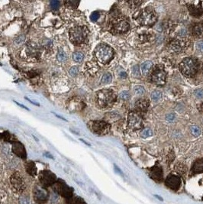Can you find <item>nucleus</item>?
Returning a JSON list of instances; mask_svg holds the SVG:
<instances>
[{"label": "nucleus", "instance_id": "13", "mask_svg": "<svg viewBox=\"0 0 203 204\" xmlns=\"http://www.w3.org/2000/svg\"><path fill=\"white\" fill-rule=\"evenodd\" d=\"M128 124L129 128L132 130H138L144 126L142 118L138 113L134 112H131L128 114Z\"/></svg>", "mask_w": 203, "mask_h": 204}, {"label": "nucleus", "instance_id": "46", "mask_svg": "<svg viewBox=\"0 0 203 204\" xmlns=\"http://www.w3.org/2000/svg\"><path fill=\"white\" fill-rule=\"evenodd\" d=\"M120 77L122 78H125L126 77H127V74H126V73L125 72H121L120 73Z\"/></svg>", "mask_w": 203, "mask_h": 204}, {"label": "nucleus", "instance_id": "41", "mask_svg": "<svg viewBox=\"0 0 203 204\" xmlns=\"http://www.w3.org/2000/svg\"><path fill=\"white\" fill-rule=\"evenodd\" d=\"M196 49L201 53H203V40L199 41L196 43Z\"/></svg>", "mask_w": 203, "mask_h": 204}, {"label": "nucleus", "instance_id": "18", "mask_svg": "<svg viewBox=\"0 0 203 204\" xmlns=\"http://www.w3.org/2000/svg\"><path fill=\"white\" fill-rule=\"evenodd\" d=\"M192 32L196 37H200L203 35V22H198L192 26Z\"/></svg>", "mask_w": 203, "mask_h": 204}, {"label": "nucleus", "instance_id": "29", "mask_svg": "<svg viewBox=\"0 0 203 204\" xmlns=\"http://www.w3.org/2000/svg\"><path fill=\"white\" fill-rule=\"evenodd\" d=\"M162 97V93L161 92L159 91V90H154V91L152 92L151 95V98L153 101H158L160 98Z\"/></svg>", "mask_w": 203, "mask_h": 204}, {"label": "nucleus", "instance_id": "10", "mask_svg": "<svg viewBox=\"0 0 203 204\" xmlns=\"http://www.w3.org/2000/svg\"><path fill=\"white\" fill-rule=\"evenodd\" d=\"M166 72L160 66H157L151 73V81L158 86H163L166 83Z\"/></svg>", "mask_w": 203, "mask_h": 204}, {"label": "nucleus", "instance_id": "4", "mask_svg": "<svg viewBox=\"0 0 203 204\" xmlns=\"http://www.w3.org/2000/svg\"><path fill=\"white\" fill-rule=\"evenodd\" d=\"M88 35V29L85 26L73 27L70 31V40L74 44H83Z\"/></svg>", "mask_w": 203, "mask_h": 204}, {"label": "nucleus", "instance_id": "34", "mask_svg": "<svg viewBox=\"0 0 203 204\" xmlns=\"http://www.w3.org/2000/svg\"><path fill=\"white\" fill-rule=\"evenodd\" d=\"M20 204H30V199L28 196H22L19 199Z\"/></svg>", "mask_w": 203, "mask_h": 204}, {"label": "nucleus", "instance_id": "19", "mask_svg": "<svg viewBox=\"0 0 203 204\" xmlns=\"http://www.w3.org/2000/svg\"><path fill=\"white\" fill-rule=\"evenodd\" d=\"M25 170L27 173L31 176H35L37 174V167L33 162H28L25 163Z\"/></svg>", "mask_w": 203, "mask_h": 204}, {"label": "nucleus", "instance_id": "50", "mask_svg": "<svg viewBox=\"0 0 203 204\" xmlns=\"http://www.w3.org/2000/svg\"><path fill=\"white\" fill-rule=\"evenodd\" d=\"M202 71H203V67H202Z\"/></svg>", "mask_w": 203, "mask_h": 204}, {"label": "nucleus", "instance_id": "20", "mask_svg": "<svg viewBox=\"0 0 203 204\" xmlns=\"http://www.w3.org/2000/svg\"><path fill=\"white\" fill-rule=\"evenodd\" d=\"M185 43L186 42H182L180 40L173 41V42L170 43V47H171V49L173 51H180L184 47Z\"/></svg>", "mask_w": 203, "mask_h": 204}, {"label": "nucleus", "instance_id": "26", "mask_svg": "<svg viewBox=\"0 0 203 204\" xmlns=\"http://www.w3.org/2000/svg\"><path fill=\"white\" fill-rule=\"evenodd\" d=\"M67 204H86V202L80 197H72L67 200Z\"/></svg>", "mask_w": 203, "mask_h": 204}, {"label": "nucleus", "instance_id": "47", "mask_svg": "<svg viewBox=\"0 0 203 204\" xmlns=\"http://www.w3.org/2000/svg\"><path fill=\"white\" fill-rule=\"evenodd\" d=\"M25 99H26L27 100H28V101H29V102H31V103L33 104V105L39 106V104H38V103H37V102H33V101H32V100H31V99H29L28 98V97H25Z\"/></svg>", "mask_w": 203, "mask_h": 204}, {"label": "nucleus", "instance_id": "9", "mask_svg": "<svg viewBox=\"0 0 203 204\" xmlns=\"http://www.w3.org/2000/svg\"><path fill=\"white\" fill-rule=\"evenodd\" d=\"M130 29V24L124 18H116L111 25V30L115 34L125 33Z\"/></svg>", "mask_w": 203, "mask_h": 204}, {"label": "nucleus", "instance_id": "32", "mask_svg": "<svg viewBox=\"0 0 203 204\" xmlns=\"http://www.w3.org/2000/svg\"><path fill=\"white\" fill-rule=\"evenodd\" d=\"M134 92L137 95H144L145 93V90L143 87L141 86H138L134 88Z\"/></svg>", "mask_w": 203, "mask_h": 204}, {"label": "nucleus", "instance_id": "49", "mask_svg": "<svg viewBox=\"0 0 203 204\" xmlns=\"http://www.w3.org/2000/svg\"><path fill=\"white\" fill-rule=\"evenodd\" d=\"M154 197H156V198H157L158 200H160V201H163V199L161 197H160L159 195H157V194H155V195H154Z\"/></svg>", "mask_w": 203, "mask_h": 204}, {"label": "nucleus", "instance_id": "24", "mask_svg": "<svg viewBox=\"0 0 203 204\" xmlns=\"http://www.w3.org/2000/svg\"><path fill=\"white\" fill-rule=\"evenodd\" d=\"M153 66V63L151 61H146L144 63H142L141 67V72L144 75H147L148 73V72L150 71V70L151 69Z\"/></svg>", "mask_w": 203, "mask_h": 204}, {"label": "nucleus", "instance_id": "6", "mask_svg": "<svg viewBox=\"0 0 203 204\" xmlns=\"http://www.w3.org/2000/svg\"><path fill=\"white\" fill-rule=\"evenodd\" d=\"M10 184L13 191L17 193H21L26 188V183L22 175L19 172H15L10 177Z\"/></svg>", "mask_w": 203, "mask_h": 204}, {"label": "nucleus", "instance_id": "23", "mask_svg": "<svg viewBox=\"0 0 203 204\" xmlns=\"http://www.w3.org/2000/svg\"><path fill=\"white\" fill-rule=\"evenodd\" d=\"M84 70H86V72H88V73L93 75L99 70V66L96 64V63L93 62L87 63L86 67H85Z\"/></svg>", "mask_w": 203, "mask_h": 204}, {"label": "nucleus", "instance_id": "11", "mask_svg": "<svg viewBox=\"0 0 203 204\" xmlns=\"http://www.w3.org/2000/svg\"><path fill=\"white\" fill-rule=\"evenodd\" d=\"M39 181L44 187L53 186L57 182V177L51 171H43L39 174Z\"/></svg>", "mask_w": 203, "mask_h": 204}, {"label": "nucleus", "instance_id": "51", "mask_svg": "<svg viewBox=\"0 0 203 204\" xmlns=\"http://www.w3.org/2000/svg\"><path fill=\"white\" fill-rule=\"evenodd\" d=\"M37 204H40V203H37Z\"/></svg>", "mask_w": 203, "mask_h": 204}, {"label": "nucleus", "instance_id": "14", "mask_svg": "<svg viewBox=\"0 0 203 204\" xmlns=\"http://www.w3.org/2000/svg\"><path fill=\"white\" fill-rule=\"evenodd\" d=\"M202 2L199 1L198 2H190L187 6H188L189 11L190 14L193 16H200L203 14V9L202 6Z\"/></svg>", "mask_w": 203, "mask_h": 204}, {"label": "nucleus", "instance_id": "30", "mask_svg": "<svg viewBox=\"0 0 203 204\" xmlns=\"http://www.w3.org/2000/svg\"><path fill=\"white\" fill-rule=\"evenodd\" d=\"M152 135L153 132L151 128H144L141 132V137H142V138H149V137H151Z\"/></svg>", "mask_w": 203, "mask_h": 204}, {"label": "nucleus", "instance_id": "16", "mask_svg": "<svg viewBox=\"0 0 203 204\" xmlns=\"http://www.w3.org/2000/svg\"><path fill=\"white\" fill-rule=\"evenodd\" d=\"M12 152L15 155L21 158H25L26 157V152L24 145L20 142H15L12 145Z\"/></svg>", "mask_w": 203, "mask_h": 204}, {"label": "nucleus", "instance_id": "2", "mask_svg": "<svg viewBox=\"0 0 203 204\" xmlns=\"http://www.w3.org/2000/svg\"><path fill=\"white\" fill-rule=\"evenodd\" d=\"M97 103L102 108H107L112 106L116 101V96L114 92L108 89L99 90L96 94Z\"/></svg>", "mask_w": 203, "mask_h": 204}, {"label": "nucleus", "instance_id": "1", "mask_svg": "<svg viewBox=\"0 0 203 204\" xmlns=\"http://www.w3.org/2000/svg\"><path fill=\"white\" fill-rule=\"evenodd\" d=\"M95 56L99 62L106 64L114 57V51L110 46L105 44H100L95 47Z\"/></svg>", "mask_w": 203, "mask_h": 204}, {"label": "nucleus", "instance_id": "43", "mask_svg": "<svg viewBox=\"0 0 203 204\" xmlns=\"http://www.w3.org/2000/svg\"><path fill=\"white\" fill-rule=\"evenodd\" d=\"M175 118H176V116H175V115L173 114V113H170V114H168L167 116L166 119L168 122H173V120L175 119Z\"/></svg>", "mask_w": 203, "mask_h": 204}, {"label": "nucleus", "instance_id": "38", "mask_svg": "<svg viewBox=\"0 0 203 204\" xmlns=\"http://www.w3.org/2000/svg\"><path fill=\"white\" fill-rule=\"evenodd\" d=\"M194 94L197 98L202 99L203 98V89H197L194 92Z\"/></svg>", "mask_w": 203, "mask_h": 204}, {"label": "nucleus", "instance_id": "21", "mask_svg": "<svg viewBox=\"0 0 203 204\" xmlns=\"http://www.w3.org/2000/svg\"><path fill=\"white\" fill-rule=\"evenodd\" d=\"M149 102L146 99H139L135 102V107L137 108L138 110L145 111L149 106Z\"/></svg>", "mask_w": 203, "mask_h": 204}, {"label": "nucleus", "instance_id": "39", "mask_svg": "<svg viewBox=\"0 0 203 204\" xmlns=\"http://www.w3.org/2000/svg\"><path fill=\"white\" fill-rule=\"evenodd\" d=\"M99 12H94L92 13L91 15H90V18H91V20L93 22H95L99 18Z\"/></svg>", "mask_w": 203, "mask_h": 204}, {"label": "nucleus", "instance_id": "48", "mask_svg": "<svg viewBox=\"0 0 203 204\" xmlns=\"http://www.w3.org/2000/svg\"><path fill=\"white\" fill-rule=\"evenodd\" d=\"M52 113H53V114H54V115H55V116H57V118H59V119H62V120H64V121H66V119H64V117H62V116H58V115L57 114V113H55V112H52Z\"/></svg>", "mask_w": 203, "mask_h": 204}, {"label": "nucleus", "instance_id": "15", "mask_svg": "<svg viewBox=\"0 0 203 204\" xmlns=\"http://www.w3.org/2000/svg\"><path fill=\"white\" fill-rule=\"evenodd\" d=\"M166 185L169 188L173 190H178L181 185V181L178 176L170 175L167 177L166 180Z\"/></svg>", "mask_w": 203, "mask_h": 204}, {"label": "nucleus", "instance_id": "36", "mask_svg": "<svg viewBox=\"0 0 203 204\" xmlns=\"http://www.w3.org/2000/svg\"><path fill=\"white\" fill-rule=\"evenodd\" d=\"M60 2L59 1H57V0H53V1H51L50 2V6L52 9H57L58 8H59L60 6Z\"/></svg>", "mask_w": 203, "mask_h": 204}, {"label": "nucleus", "instance_id": "8", "mask_svg": "<svg viewBox=\"0 0 203 204\" xmlns=\"http://www.w3.org/2000/svg\"><path fill=\"white\" fill-rule=\"evenodd\" d=\"M89 129L98 135H106L109 132L111 126L104 121H92L88 124Z\"/></svg>", "mask_w": 203, "mask_h": 204}, {"label": "nucleus", "instance_id": "17", "mask_svg": "<svg viewBox=\"0 0 203 204\" xmlns=\"http://www.w3.org/2000/svg\"><path fill=\"white\" fill-rule=\"evenodd\" d=\"M150 176L156 181H161L163 179V171L159 166H154L150 170Z\"/></svg>", "mask_w": 203, "mask_h": 204}, {"label": "nucleus", "instance_id": "40", "mask_svg": "<svg viewBox=\"0 0 203 204\" xmlns=\"http://www.w3.org/2000/svg\"><path fill=\"white\" fill-rule=\"evenodd\" d=\"M132 73L134 77H140V71H139V67H138V65L136 66H134L132 68Z\"/></svg>", "mask_w": 203, "mask_h": 204}, {"label": "nucleus", "instance_id": "37", "mask_svg": "<svg viewBox=\"0 0 203 204\" xmlns=\"http://www.w3.org/2000/svg\"><path fill=\"white\" fill-rule=\"evenodd\" d=\"M66 6H67L68 7L70 8H76L77 7L78 4H79V2L76 1H67L66 2Z\"/></svg>", "mask_w": 203, "mask_h": 204}, {"label": "nucleus", "instance_id": "35", "mask_svg": "<svg viewBox=\"0 0 203 204\" xmlns=\"http://www.w3.org/2000/svg\"><path fill=\"white\" fill-rule=\"evenodd\" d=\"M119 97L122 99H124V100H127V99L130 98V93L128 91H122L119 94Z\"/></svg>", "mask_w": 203, "mask_h": 204}, {"label": "nucleus", "instance_id": "3", "mask_svg": "<svg viewBox=\"0 0 203 204\" xmlns=\"http://www.w3.org/2000/svg\"><path fill=\"white\" fill-rule=\"evenodd\" d=\"M180 71L186 77H193L197 73L199 69V63L194 58L187 57L182 61L180 64Z\"/></svg>", "mask_w": 203, "mask_h": 204}, {"label": "nucleus", "instance_id": "42", "mask_svg": "<svg viewBox=\"0 0 203 204\" xmlns=\"http://www.w3.org/2000/svg\"><path fill=\"white\" fill-rule=\"evenodd\" d=\"M129 5L131 6V7L133 8H135V7H138V6H140V5L142 3V2L141 1H131V2H128Z\"/></svg>", "mask_w": 203, "mask_h": 204}, {"label": "nucleus", "instance_id": "22", "mask_svg": "<svg viewBox=\"0 0 203 204\" xmlns=\"http://www.w3.org/2000/svg\"><path fill=\"white\" fill-rule=\"evenodd\" d=\"M193 173H202L203 172V158L199 159L194 163L192 169Z\"/></svg>", "mask_w": 203, "mask_h": 204}, {"label": "nucleus", "instance_id": "44", "mask_svg": "<svg viewBox=\"0 0 203 204\" xmlns=\"http://www.w3.org/2000/svg\"><path fill=\"white\" fill-rule=\"evenodd\" d=\"M24 41H25V37H23V36H20V37H18V38H17L15 43H16V44H21V43L24 42Z\"/></svg>", "mask_w": 203, "mask_h": 204}, {"label": "nucleus", "instance_id": "31", "mask_svg": "<svg viewBox=\"0 0 203 204\" xmlns=\"http://www.w3.org/2000/svg\"><path fill=\"white\" fill-rule=\"evenodd\" d=\"M191 132H192V134L194 135V136L196 137L199 136V135H201L200 128H199V126H192L191 127Z\"/></svg>", "mask_w": 203, "mask_h": 204}, {"label": "nucleus", "instance_id": "27", "mask_svg": "<svg viewBox=\"0 0 203 204\" xmlns=\"http://www.w3.org/2000/svg\"><path fill=\"white\" fill-rule=\"evenodd\" d=\"M73 59L75 62L80 63L84 59V55H83V53L80 52V51H76L73 54Z\"/></svg>", "mask_w": 203, "mask_h": 204}, {"label": "nucleus", "instance_id": "7", "mask_svg": "<svg viewBox=\"0 0 203 204\" xmlns=\"http://www.w3.org/2000/svg\"><path fill=\"white\" fill-rule=\"evenodd\" d=\"M53 189L55 193H57L60 196L66 198V200H69L70 198L73 197V188L68 186L64 181H61V180H57V182L53 185Z\"/></svg>", "mask_w": 203, "mask_h": 204}, {"label": "nucleus", "instance_id": "5", "mask_svg": "<svg viewBox=\"0 0 203 204\" xmlns=\"http://www.w3.org/2000/svg\"><path fill=\"white\" fill-rule=\"evenodd\" d=\"M138 20L144 26H152L157 20L156 13L150 8H145L138 16Z\"/></svg>", "mask_w": 203, "mask_h": 204}, {"label": "nucleus", "instance_id": "25", "mask_svg": "<svg viewBox=\"0 0 203 204\" xmlns=\"http://www.w3.org/2000/svg\"><path fill=\"white\" fill-rule=\"evenodd\" d=\"M57 59L60 62H65V61H66V60H67V55H66L65 51L62 48H60L58 50Z\"/></svg>", "mask_w": 203, "mask_h": 204}, {"label": "nucleus", "instance_id": "12", "mask_svg": "<svg viewBox=\"0 0 203 204\" xmlns=\"http://www.w3.org/2000/svg\"><path fill=\"white\" fill-rule=\"evenodd\" d=\"M34 199L37 203H43L48 200L49 192L43 186L40 185H35L33 190Z\"/></svg>", "mask_w": 203, "mask_h": 204}, {"label": "nucleus", "instance_id": "45", "mask_svg": "<svg viewBox=\"0 0 203 204\" xmlns=\"http://www.w3.org/2000/svg\"><path fill=\"white\" fill-rule=\"evenodd\" d=\"M14 102H15V103L17 104V105L18 106H19L20 107H22V108H23V109H26V110H29V109L28 107H26V106H23V105H22L21 103H19V102H16V101H14Z\"/></svg>", "mask_w": 203, "mask_h": 204}, {"label": "nucleus", "instance_id": "28", "mask_svg": "<svg viewBox=\"0 0 203 204\" xmlns=\"http://www.w3.org/2000/svg\"><path fill=\"white\" fill-rule=\"evenodd\" d=\"M112 80V76L110 73H106L102 76V83L103 84H108L110 83Z\"/></svg>", "mask_w": 203, "mask_h": 204}, {"label": "nucleus", "instance_id": "33", "mask_svg": "<svg viewBox=\"0 0 203 204\" xmlns=\"http://www.w3.org/2000/svg\"><path fill=\"white\" fill-rule=\"evenodd\" d=\"M78 73H79V69H78L77 67H76V66L72 67H71L69 71L70 75L72 77L76 76V75L78 74Z\"/></svg>", "mask_w": 203, "mask_h": 204}]
</instances>
